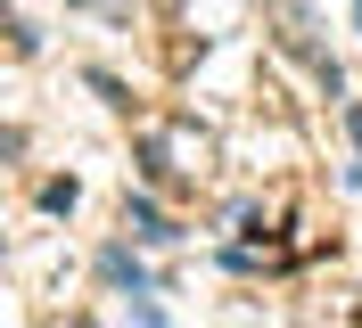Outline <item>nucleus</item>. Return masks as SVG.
<instances>
[{"mask_svg":"<svg viewBox=\"0 0 362 328\" xmlns=\"http://www.w3.org/2000/svg\"><path fill=\"white\" fill-rule=\"evenodd\" d=\"M354 25H362V8H354Z\"/></svg>","mask_w":362,"mask_h":328,"instance_id":"1","label":"nucleus"}]
</instances>
